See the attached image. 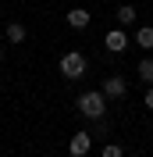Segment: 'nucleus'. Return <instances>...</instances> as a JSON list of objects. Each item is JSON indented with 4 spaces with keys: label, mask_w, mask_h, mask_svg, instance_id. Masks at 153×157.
<instances>
[{
    "label": "nucleus",
    "mask_w": 153,
    "mask_h": 157,
    "mask_svg": "<svg viewBox=\"0 0 153 157\" xmlns=\"http://www.w3.org/2000/svg\"><path fill=\"white\" fill-rule=\"evenodd\" d=\"M89 147H93V139H89V132H75L71 136V143H68V150H71V157H86Z\"/></svg>",
    "instance_id": "20e7f679"
},
{
    "label": "nucleus",
    "mask_w": 153,
    "mask_h": 157,
    "mask_svg": "<svg viewBox=\"0 0 153 157\" xmlns=\"http://www.w3.org/2000/svg\"><path fill=\"white\" fill-rule=\"evenodd\" d=\"M103 47L110 50V54H125V47H128V36H125L121 29H110L103 36Z\"/></svg>",
    "instance_id": "7ed1b4c3"
},
{
    "label": "nucleus",
    "mask_w": 153,
    "mask_h": 157,
    "mask_svg": "<svg viewBox=\"0 0 153 157\" xmlns=\"http://www.w3.org/2000/svg\"><path fill=\"white\" fill-rule=\"evenodd\" d=\"M135 43H139L143 50H150L153 47V25H143V29L135 32Z\"/></svg>",
    "instance_id": "6e6552de"
},
{
    "label": "nucleus",
    "mask_w": 153,
    "mask_h": 157,
    "mask_svg": "<svg viewBox=\"0 0 153 157\" xmlns=\"http://www.w3.org/2000/svg\"><path fill=\"white\" fill-rule=\"evenodd\" d=\"M103 157H125V150L118 147V143H107V147H103Z\"/></svg>",
    "instance_id": "9b49d317"
},
{
    "label": "nucleus",
    "mask_w": 153,
    "mask_h": 157,
    "mask_svg": "<svg viewBox=\"0 0 153 157\" xmlns=\"http://www.w3.org/2000/svg\"><path fill=\"white\" fill-rule=\"evenodd\" d=\"M7 43H25V25L21 21H11L7 25Z\"/></svg>",
    "instance_id": "0eeeda50"
},
{
    "label": "nucleus",
    "mask_w": 153,
    "mask_h": 157,
    "mask_svg": "<svg viewBox=\"0 0 153 157\" xmlns=\"http://www.w3.org/2000/svg\"><path fill=\"white\" fill-rule=\"evenodd\" d=\"M86 157H89V154H86Z\"/></svg>",
    "instance_id": "4468645a"
},
{
    "label": "nucleus",
    "mask_w": 153,
    "mask_h": 157,
    "mask_svg": "<svg viewBox=\"0 0 153 157\" xmlns=\"http://www.w3.org/2000/svg\"><path fill=\"white\" fill-rule=\"evenodd\" d=\"M89 21H93V14H89L86 7H71L68 11V25H71V29H86Z\"/></svg>",
    "instance_id": "423d86ee"
},
{
    "label": "nucleus",
    "mask_w": 153,
    "mask_h": 157,
    "mask_svg": "<svg viewBox=\"0 0 153 157\" xmlns=\"http://www.w3.org/2000/svg\"><path fill=\"white\" fill-rule=\"evenodd\" d=\"M118 21H121V25H132V21H135V7H132V4L118 7Z\"/></svg>",
    "instance_id": "1a4fd4ad"
},
{
    "label": "nucleus",
    "mask_w": 153,
    "mask_h": 157,
    "mask_svg": "<svg viewBox=\"0 0 153 157\" xmlns=\"http://www.w3.org/2000/svg\"><path fill=\"white\" fill-rule=\"evenodd\" d=\"M0 57H4V47H0Z\"/></svg>",
    "instance_id": "ddd939ff"
},
{
    "label": "nucleus",
    "mask_w": 153,
    "mask_h": 157,
    "mask_svg": "<svg viewBox=\"0 0 153 157\" xmlns=\"http://www.w3.org/2000/svg\"><path fill=\"white\" fill-rule=\"evenodd\" d=\"M61 75L64 78H82L86 75V54H78V50H68L64 57H61Z\"/></svg>",
    "instance_id": "f257e3e1"
},
{
    "label": "nucleus",
    "mask_w": 153,
    "mask_h": 157,
    "mask_svg": "<svg viewBox=\"0 0 153 157\" xmlns=\"http://www.w3.org/2000/svg\"><path fill=\"white\" fill-rule=\"evenodd\" d=\"M125 89H128V86H125V78H121V75H110V78L103 82V97L121 100V97H125Z\"/></svg>",
    "instance_id": "39448f33"
},
{
    "label": "nucleus",
    "mask_w": 153,
    "mask_h": 157,
    "mask_svg": "<svg viewBox=\"0 0 153 157\" xmlns=\"http://www.w3.org/2000/svg\"><path fill=\"white\" fill-rule=\"evenodd\" d=\"M78 111L86 118H103V111H107L103 89H100V93H82V97H78Z\"/></svg>",
    "instance_id": "f03ea898"
},
{
    "label": "nucleus",
    "mask_w": 153,
    "mask_h": 157,
    "mask_svg": "<svg viewBox=\"0 0 153 157\" xmlns=\"http://www.w3.org/2000/svg\"><path fill=\"white\" fill-rule=\"evenodd\" d=\"M146 107H150V111H153V86H150V89H146Z\"/></svg>",
    "instance_id": "f8f14e48"
},
{
    "label": "nucleus",
    "mask_w": 153,
    "mask_h": 157,
    "mask_svg": "<svg viewBox=\"0 0 153 157\" xmlns=\"http://www.w3.org/2000/svg\"><path fill=\"white\" fill-rule=\"evenodd\" d=\"M139 78L146 86H153V61H139Z\"/></svg>",
    "instance_id": "9d476101"
}]
</instances>
